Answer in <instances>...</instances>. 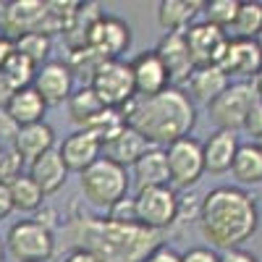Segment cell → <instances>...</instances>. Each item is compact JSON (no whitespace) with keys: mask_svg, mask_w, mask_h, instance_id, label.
I'll use <instances>...</instances> for the list:
<instances>
[{"mask_svg":"<svg viewBox=\"0 0 262 262\" xmlns=\"http://www.w3.org/2000/svg\"><path fill=\"white\" fill-rule=\"evenodd\" d=\"M74 249L90 252L102 262H144L163 242V233L139 223H113L107 217L74 215L66 226Z\"/></svg>","mask_w":262,"mask_h":262,"instance_id":"6da1fadb","label":"cell"},{"mask_svg":"<svg viewBox=\"0 0 262 262\" xmlns=\"http://www.w3.org/2000/svg\"><path fill=\"white\" fill-rule=\"evenodd\" d=\"M121 116L126 126L134 128L149 147H168L184 137H191L196 107L184 90L168 86L155 97L128 100L121 107Z\"/></svg>","mask_w":262,"mask_h":262,"instance_id":"7a4b0ae2","label":"cell"},{"mask_svg":"<svg viewBox=\"0 0 262 262\" xmlns=\"http://www.w3.org/2000/svg\"><path fill=\"white\" fill-rule=\"evenodd\" d=\"M200 231L212 249H238L259 226L257 200L238 186H217L202 196Z\"/></svg>","mask_w":262,"mask_h":262,"instance_id":"3957f363","label":"cell"},{"mask_svg":"<svg viewBox=\"0 0 262 262\" xmlns=\"http://www.w3.org/2000/svg\"><path fill=\"white\" fill-rule=\"evenodd\" d=\"M79 184H81V191L86 196V202H92L95 207H102V210H111L116 202H121L123 196H128L131 176H128V170L121 168L118 163L107 160V158H100L86 170L79 173Z\"/></svg>","mask_w":262,"mask_h":262,"instance_id":"277c9868","label":"cell"},{"mask_svg":"<svg viewBox=\"0 0 262 262\" xmlns=\"http://www.w3.org/2000/svg\"><path fill=\"white\" fill-rule=\"evenodd\" d=\"M254 100H257V95L249 81L228 84L212 102H207V116L215 123V131H231V134H236L238 128H244Z\"/></svg>","mask_w":262,"mask_h":262,"instance_id":"5b68a950","label":"cell"},{"mask_svg":"<svg viewBox=\"0 0 262 262\" xmlns=\"http://www.w3.org/2000/svg\"><path fill=\"white\" fill-rule=\"evenodd\" d=\"M6 252L16 262H48L55 254V236L37 221H18L8 228Z\"/></svg>","mask_w":262,"mask_h":262,"instance_id":"8992f818","label":"cell"},{"mask_svg":"<svg viewBox=\"0 0 262 262\" xmlns=\"http://www.w3.org/2000/svg\"><path fill=\"white\" fill-rule=\"evenodd\" d=\"M90 86L100 97V102L105 107H113V111H121L128 100L137 97L131 66L123 60H102L95 76L90 79Z\"/></svg>","mask_w":262,"mask_h":262,"instance_id":"52a82bcc","label":"cell"},{"mask_svg":"<svg viewBox=\"0 0 262 262\" xmlns=\"http://www.w3.org/2000/svg\"><path fill=\"white\" fill-rule=\"evenodd\" d=\"M137 205V221L139 226L163 233L165 228L176 226L179 215V191L173 186H149L137 191L134 196Z\"/></svg>","mask_w":262,"mask_h":262,"instance_id":"ba28073f","label":"cell"},{"mask_svg":"<svg viewBox=\"0 0 262 262\" xmlns=\"http://www.w3.org/2000/svg\"><path fill=\"white\" fill-rule=\"evenodd\" d=\"M168 160V176L173 189H191L205 176V160H202V142L194 137H184L165 147Z\"/></svg>","mask_w":262,"mask_h":262,"instance_id":"9c48e42d","label":"cell"},{"mask_svg":"<svg viewBox=\"0 0 262 262\" xmlns=\"http://www.w3.org/2000/svg\"><path fill=\"white\" fill-rule=\"evenodd\" d=\"M186 48L191 55L194 69H207V66H221L226 48H228V34L223 29H217L207 21H200V24H191L184 32Z\"/></svg>","mask_w":262,"mask_h":262,"instance_id":"30bf717a","label":"cell"},{"mask_svg":"<svg viewBox=\"0 0 262 262\" xmlns=\"http://www.w3.org/2000/svg\"><path fill=\"white\" fill-rule=\"evenodd\" d=\"M128 45H131L128 24L121 21L118 16H105V13L95 21L90 39H86V48H92L105 60H118V55L128 50Z\"/></svg>","mask_w":262,"mask_h":262,"instance_id":"8fae6325","label":"cell"},{"mask_svg":"<svg viewBox=\"0 0 262 262\" xmlns=\"http://www.w3.org/2000/svg\"><path fill=\"white\" fill-rule=\"evenodd\" d=\"M45 18H48V3H42V0H13V3L3 6V13H0L3 29L0 32L11 39L29 32H42Z\"/></svg>","mask_w":262,"mask_h":262,"instance_id":"7c38bea8","label":"cell"},{"mask_svg":"<svg viewBox=\"0 0 262 262\" xmlns=\"http://www.w3.org/2000/svg\"><path fill=\"white\" fill-rule=\"evenodd\" d=\"M34 90L45 105H63L74 95V71L66 60H48L34 74Z\"/></svg>","mask_w":262,"mask_h":262,"instance_id":"4fadbf2b","label":"cell"},{"mask_svg":"<svg viewBox=\"0 0 262 262\" xmlns=\"http://www.w3.org/2000/svg\"><path fill=\"white\" fill-rule=\"evenodd\" d=\"M158 58L163 60L165 71L170 76V86H179L189 81L191 71H194V63H191V55H189V48H186V39H184V32H165L155 48Z\"/></svg>","mask_w":262,"mask_h":262,"instance_id":"5bb4252c","label":"cell"},{"mask_svg":"<svg viewBox=\"0 0 262 262\" xmlns=\"http://www.w3.org/2000/svg\"><path fill=\"white\" fill-rule=\"evenodd\" d=\"M128 66H131V76H134L137 97H155L170 86V76L155 50L139 53Z\"/></svg>","mask_w":262,"mask_h":262,"instance_id":"9a60e30c","label":"cell"},{"mask_svg":"<svg viewBox=\"0 0 262 262\" xmlns=\"http://www.w3.org/2000/svg\"><path fill=\"white\" fill-rule=\"evenodd\" d=\"M228 79H254L262 71V50L257 45V39H231L228 37V48L226 55L217 66Z\"/></svg>","mask_w":262,"mask_h":262,"instance_id":"2e32d148","label":"cell"},{"mask_svg":"<svg viewBox=\"0 0 262 262\" xmlns=\"http://www.w3.org/2000/svg\"><path fill=\"white\" fill-rule=\"evenodd\" d=\"M60 152V158L66 163V168H69V173H81L86 170L95 160L102 158V142L92 134V131H86V128H79L74 131V134H69L63 139V144L58 147Z\"/></svg>","mask_w":262,"mask_h":262,"instance_id":"e0dca14e","label":"cell"},{"mask_svg":"<svg viewBox=\"0 0 262 262\" xmlns=\"http://www.w3.org/2000/svg\"><path fill=\"white\" fill-rule=\"evenodd\" d=\"M13 149L18 152V158L24 163H32L37 160L39 155H45V152L55 149V131L50 123L39 121V123H32V126H21L16 128V134L11 139Z\"/></svg>","mask_w":262,"mask_h":262,"instance_id":"ac0fdd59","label":"cell"},{"mask_svg":"<svg viewBox=\"0 0 262 262\" xmlns=\"http://www.w3.org/2000/svg\"><path fill=\"white\" fill-rule=\"evenodd\" d=\"M238 152V139L231 131H212L202 142V160H205V173L221 176L228 173L233 165V158Z\"/></svg>","mask_w":262,"mask_h":262,"instance_id":"d6986e66","label":"cell"},{"mask_svg":"<svg viewBox=\"0 0 262 262\" xmlns=\"http://www.w3.org/2000/svg\"><path fill=\"white\" fill-rule=\"evenodd\" d=\"M29 179L42 189V194L50 196L55 191H60L69 179V168H66L63 158L58 149H50L45 155H39L37 160L29 163Z\"/></svg>","mask_w":262,"mask_h":262,"instance_id":"ffe728a7","label":"cell"},{"mask_svg":"<svg viewBox=\"0 0 262 262\" xmlns=\"http://www.w3.org/2000/svg\"><path fill=\"white\" fill-rule=\"evenodd\" d=\"M131 179L137 184V191L149 189V186H170L165 149L163 147H149L144 155L131 165Z\"/></svg>","mask_w":262,"mask_h":262,"instance_id":"44dd1931","label":"cell"},{"mask_svg":"<svg viewBox=\"0 0 262 262\" xmlns=\"http://www.w3.org/2000/svg\"><path fill=\"white\" fill-rule=\"evenodd\" d=\"M147 149H149V144L137 134V131L128 128V126H123L111 142L102 144V158L118 163L121 168H128V165H134Z\"/></svg>","mask_w":262,"mask_h":262,"instance_id":"7402d4cb","label":"cell"},{"mask_svg":"<svg viewBox=\"0 0 262 262\" xmlns=\"http://www.w3.org/2000/svg\"><path fill=\"white\" fill-rule=\"evenodd\" d=\"M45 111L48 105L37 95L34 86H24V90H16L11 102L6 105V116L21 128V126H32V123H39L45 121Z\"/></svg>","mask_w":262,"mask_h":262,"instance_id":"603a6c76","label":"cell"},{"mask_svg":"<svg viewBox=\"0 0 262 262\" xmlns=\"http://www.w3.org/2000/svg\"><path fill=\"white\" fill-rule=\"evenodd\" d=\"M202 8L205 3H196V0H160L158 21L165 32H186Z\"/></svg>","mask_w":262,"mask_h":262,"instance_id":"cb8c5ba5","label":"cell"},{"mask_svg":"<svg viewBox=\"0 0 262 262\" xmlns=\"http://www.w3.org/2000/svg\"><path fill=\"white\" fill-rule=\"evenodd\" d=\"M186 84H189L191 97L194 100H202L207 105V102H212L231 84V79L221 69H217V66H207V69H194Z\"/></svg>","mask_w":262,"mask_h":262,"instance_id":"d4e9b609","label":"cell"},{"mask_svg":"<svg viewBox=\"0 0 262 262\" xmlns=\"http://www.w3.org/2000/svg\"><path fill=\"white\" fill-rule=\"evenodd\" d=\"M231 173H233V179L244 186L262 184V152H259V147L257 144H238Z\"/></svg>","mask_w":262,"mask_h":262,"instance_id":"484cf974","label":"cell"},{"mask_svg":"<svg viewBox=\"0 0 262 262\" xmlns=\"http://www.w3.org/2000/svg\"><path fill=\"white\" fill-rule=\"evenodd\" d=\"M66 105H69V118H71L79 128H86V126H90V123L105 111V105L100 102V97L95 95V90H92L90 84L81 86L79 92H74Z\"/></svg>","mask_w":262,"mask_h":262,"instance_id":"4316f807","label":"cell"},{"mask_svg":"<svg viewBox=\"0 0 262 262\" xmlns=\"http://www.w3.org/2000/svg\"><path fill=\"white\" fill-rule=\"evenodd\" d=\"M259 32H262V3L259 0H242L238 13L226 34L231 39H257Z\"/></svg>","mask_w":262,"mask_h":262,"instance_id":"83f0119b","label":"cell"},{"mask_svg":"<svg viewBox=\"0 0 262 262\" xmlns=\"http://www.w3.org/2000/svg\"><path fill=\"white\" fill-rule=\"evenodd\" d=\"M11 200H13V210L18 212H37L45 205V194L29 176H21L11 184Z\"/></svg>","mask_w":262,"mask_h":262,"instance_id":"f1b7e54d","label":"cell"},{"mask_svg":"<svg viewBox=\"0 0 262 262\" xmlns=\"http://www.w3.org/2000/svg\"><path fill=\"white\" fill-rule=\"evenodd\" d=\"M6 74V79L11 81L13 90H24V86H32L34 84V74H37V66L27 58L21 55L18 50H13L8 55V60L3 63V69H0Z\"/></svg>","mask_w":262,"mask_h":262,"instance_id":"f546056e","label":"cell"},{"mask_svg":"<svg viewBox=\"0 0 262 262\" xmlns=\"http://www.w3.org/2000/svg\"><path fill=\"white\" fill-rule=\"evenodd\" d=\"M13 50H18L21 55H27L37 69L48 63L50 55V37L42 34V32H29V34H21L13 39Z\"/></svg>","mask_w":262,"mask_h":262,"instance_id":"4dcf8cb0","label":"cell"},{"mask_svg":"<svg viewBox=\"0 0 262 262\" xmlns=\"http://www.w3.org/2000/svg\"><path fill=\"white\" fill-rule=\"evenodd\" d=\"M238 6H242V0H210V3H205V21L228 32L238 13Z\"/></svg>","mask_w":262,"mask_h":262,"instance_id":"1f68e13d","label":"cell"},{"mask_svg":"<svg viewBox=\"0 0 262 262\" xmlns=\"http://www.w3.org/2000/svg\"><path fill=\"white\" fill-rule=\"evenodd\" d=\"M21 176H24V160L18 158V152L13 147L0 149V184L11 186Z\"/></svg>","mask_w":262,"mask_h":262,"instance_id":"d6a6232c","label":"cell"},{"mask_svg":"<svg viewBox=\"0 0 262 262\" xmlns=\"http://www.w3.org/2000/svg\"><path fill=\"white\" fill-rule=\"evenodd\" d=\"M107 215V221H113V223H139L137 221V205H134V196H123L121 202H116L111 210H105Z\"/></svg>","mask_w":262,"mask_h":262,"instance_id":"836d02e7","label":"cell"},{"mask_svg":"<svg viewBox=\"0 0 262 262\" xmlns=\"http://www.w3.org/2000/svg\"><path fill=\"white\" fill-rule=\"evenodd\" d=\"M200 210H202V200L194 191L189 194H179V215L176 223H189V221H200Z\"/></svg>","mask_w":262,"mask_h":262,"instance_id":"e575fe53","label":"cell"},{"mask_svg":"<svg viewBox=\"0 0 262 262\" xmlns=\"http://www.w3.org/2000/svg\"><path fill=\"white\" fill-rule=\"evenodd\" d=\"M181 262H221V254L212 247H191L181 254Z\"/></svg>","mask_w":262,"mask_h":262,"instance_id":"d590c367","label":"cell"},{"mask_svg":"<svg viewBox=\"0 0 262 262\" xmlns=\"http://www.w3.org/2000/svg\"><path fill=\"white\" fill-rule=\"evenodd\" d=\"M244 128L249 131V134H252L254 139H259V137H262V102H259V100H254V102H252Z\"/></svg>","mask_w":262,"mask_h":262,"instance_id":"8d00e7d4","label":"cell"},{"mask_svg":"<svg viewBox=\"0 0 262 262\" xmlns=\"http://www.w3.org/2000/svg\"><path fill=\"white\" fill-rule=\"evenodd\" d=\"M144 262H181V254L173 249V247H168V244H160Z\"/></svg>","mask_w":262,"mask_h":262,"instance_id":"74e56055","label":"cell"},{"mask_svg":"<svg viewBox=\"0 0 262 262\" xmlns=\"http://www.w3.org/2000/svg\"><path fill=\"white\" fill-rule=\"evenodd\" d=\"M221 262H259L252 252H247V249H228V252H221Z\"/></svg>","mask_w":262,"mask_h":262,"instance_id":"f35d334b","label":"cell"},{"mask_svg":"<svg viewBox=\"0 0 262 262\" xmlns=\"http://www.w3.org/2000/svg\"><path fill=\"white\" fill-rule=\"evenodd\" d=\"M13 212V200H11V186L0 184V221H6V217Z\"/></svg>","mask_w":262,"mask_h":262,"instance_id":"ab89813d","label":"cell"},{"mask_svg":"<svg viewBox=\"0 0 262 262\" xmlns=\"http://www.w3.org/2000/svg\"><path fill=\"white\" fill-rule=\"evenodd\" d=\"M13 86H11V81L6 79V74L3 71H0V113H3L6 111V105L11 102V97H13Z\"/></svg>","mask_w":262,"mask_h":262,"instance_id":"60d3db41","label":"cell"},{"mask_svg":"<svg viewBox=\"0 0 262 262\" xmlns=\"http://www.w3.org/2000/svg\"><path fill=\"white\" fill-rule=\"evenodd\" d=\"M63 262H102L100 257L90 254V252H81V249H71L69 254L63 257Z\"/></svg>","mask_w":262,"mask_h":262,"instance_id":"b9f144b4","label":"cell"},{"mask_svg":"<svg viewBox=\"0 0 262 262\" xmlns=\"http://www.w3.org/2000/svg\"><path fill=\"white\" fill-rule=\"evenodd\" d=\"M13 53V39L6 37L3 32H0V69H3V63L8 60V55Z\"/></svg>","mask_w":262,"mask_h":262,"instance_id":"7bdbcfd3","label":"cell"},{"mask_svg":"<svg viewBox=\"0 0 262 262\" xmlns=\"http://www.w3.org/2000/svg\"><path fill=\"white\" fill-rule=\"evenodd\" d=\"M252 86H254V95H257V100L262 102V71L254 76V84H252Z\"/></svg>","mask_w":262,"mask_h":262,"instance_id":"ee69618b","label":"cell"},{"mask_svg":"<svg viewBox=\"0 0 262 262\" xmlns=\"http://www.w3.org/2000/svg\"><path fill=\"white\" fill-rule=\"evenodd\" d=\"M0 262H6V242H0Z\"/></svg>","mask_w":262,"mask_h":262,"instance_id":"f6af8a7d","label":"cell"},{"mask_svg":"<svg viewBox=\"0 0 262 262\" xmlns=\"http://www.w3.org/2000/svg\"><path fill=\"white\" fill-rule=\"evenodd\" d=\"M257 45H259V50H262V32L257 34Z\"/></svg>","mask_w":262,"mask_h":262,"instance_id":"bcb514c9","label":"cell"},{"mask_svg":"<svg viewBox=\"0 0 262 262\" xmlns=\"http://www.w3.org/2000/svg\"><path fill=\"white\" fill-rule=\"evenodd\" d=\"M257 147H259V152H262V137H259V139H257Z\"/></svg>","mask_w":262,"mask_h":262,"instance_id":"7dc6e473","label":"cell"}]
</instances>
